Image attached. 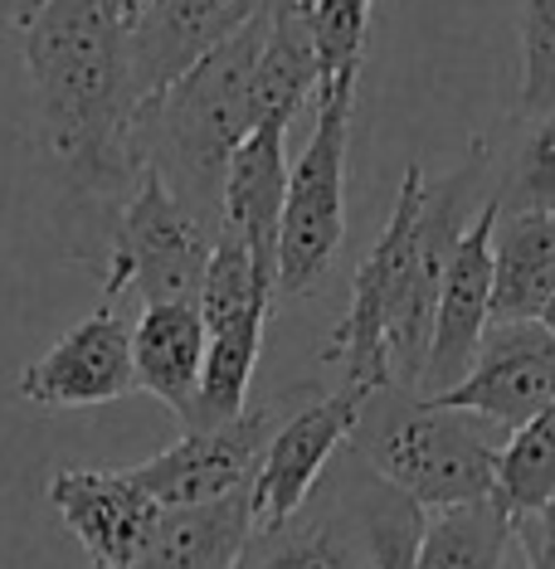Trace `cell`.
Masks as SVG:
<instances>
[{"label":"cell","instance_id":"d4e9b609","mask_svg":"<svg viewBox=\"0 0 555 569\" xmlns=\"http://www.w3.org/2000/svg\"><path fill=\"white\" fill-rule=\"evenodd\" d=\"M512 536L526 550V569H555V501L541 507L536 516H522L512 526Z\"/></svg>","mask_w":555,"mask_h":569},{"label":"cell","instance_id":"ffe728a7","mask_svg":"<svg viewBox=\"0 0 555 569\" xmlns=\"http://www.w3.org/2000/svg\"><path fill=\"white\" fill-rule=\"evenodd\" d=\"M512 540V521L493 497L434 511L424 516L419 569H502Z\"/></svg>","mask_w":555,"mask_h":569},{"label":"cell","instance_id":"d6986e66","mask_svg":"<svg viewBox=\"0 0 555 569\" xmlns=\"http://www.w3.org/2000/svg\"><path fill=\"white\" fill-rule=\"evenodd\" d=\"M268 312H274V307L258 302L249 312L205 327L210 331V346H205V370H200V390H196V405H190L186 433L229 423L249 409V385H254V370H258V351H264Z\"/></svg>","mask_w":555,"mask_h":569},{"label":"cell","instance_id":"e0dca14e","mask_svg":"<svg viewBox=\"0 0 555 569\" xmlns=\"http://www.w3.org/2000/svg\"><path fill=\"white\" fill-rule=\"evenodd\" d=\"M254 540L249 491H235L210 507H176L161 511L157 530L127 569H235Z\"/></svg>","mask_w":555,"mask_h":569},{"label":"cell","instance_id":"ac0fdd59","mask_svg":"<svg viewBox=\"0 0 555 569\" xmlns=\"http://www.w3.org/2000/svg\"><path fill=\"white\" fill-rule=\"evenodd\" d=\"M555 297V219L497 210L493 224V321H541Z\"/></svg>","mask_w":555,"mask_h":569},{"label":"cell","instance_id":"44dd1931","mask_svg":"<svg viewBox=\"0 0 555 569\" xmlns=\"http://www.w3.org/2000/svg\"><path fill=\"white\" fill-rule=\"evenodd\" d=\"M493 501L507 511L512 526L555 501V405L541 409L497 448Z\"/></svg>","mask_w":555,"mask_h":569},{"label":"cell","instance_id":"3957f363","mask_svg":"<svg viewBox=\"0 0 555 569\" xmlns=\"http://www.w3.org/2000/svg\"><path fill=\"white\" fill-rule=\"evenodd\" d=\"M351 452L424 511H448L493 497L497 448L473 429L468 413L438 409L434 399L399 390V385L366 395Z\"/></svg>","mask_w":555,"mask_h":569},{"label":"cell","instance_id":"83f0119b","mask_svg":"<svg viewBox=\"0 0 555 569\" xmlns=\"http://www.w3.org/2000/svg\"><path fill=\"white\" fill-rule=\"evenodd\" d=\"M541 321H546L551 336H555V297H551V307H546V317H541Z\"/></svg>","mask_w":555,"mask_h":569},{"label":"cell","instance_id":"9c48e42d","mask_svg":"<svg viewBox=\"0 0 555 569\" xmlns=\"http://www.w3.org/2000/svg\"><path fill=\"white\" fill-rule=\"evenodd\" d=\"M438 409L522 429L555 405V336L546 321H493L473 370L454 390L434 395Z\"/></svg>","mask_w":555,"mask_h":569},{"label":"cell","instance_id":"5bb4252c","mask_svg":"<svg viewBox=\"0 0 555 569\" xmlns=\"http://www.w3.org/2000/svg\"><path fill=\"white\" fill-rule=\"evenodd\" d=\"M288 118L258 122L225 171V229L254 253L258 273L278 278V229L288 200Z\"/></svg>","mask_w":555,"mask_h":569},{"label":"cell","instance_id":"7c38bea8","mask_svg":"<svg viewBox=\"0 0 555 569\" xmlns=\"http://www.w3.org/2000/svg\"><path fill=\"white\" fill-rule=\"evenodd\" d=\"M264 0H151L147 16L127 30V63H132L137 108L171 88L186 69L215 54L225 40L258 16Z\"/></svg>","mask_w":555,"mask_h":569},{"label":"cell","instance_id":"52a82bcc","mask_svg":"<svg viewBox=\"0 0 555 569\" xmlns=\"http://www.w3.org/2000/svg\"><path fill=\"white\" fill-rule=\"evenodd\" d=\"M293 405H298V390L244 409L239 419L215 423V429H190L180 443H171L166 452L137 462V468H127V472L137 477V487L147 491L161 511L210 507V501H225V497H235V491H249L258 477V462H264V452L274 443L278 423L288 419Z\"/></svg>","mask_w":555,"mask_h":569},{"label":"cell","instance_id":"484cf974","mask_svg":"<svg viewBox=\"0 0 555 569\" xmlns=\"http://www.w3.org/2000/svg\"><path fill=\"white\" fill-rule=\"evenodd\" d=\"M40 10L44 0H0V30H30Z\"/></svg>","mask_w":555,"mask_h":569},{"label":"cell","instance_id":"cb8c5ba5","mask_svg":"<svg viewBox=\"0 0 555 569\" xmlns=\"http://www.w3.org/2000/svg\"><path fill=\"white\" fill-rule=\"evenodd\" d=\"M555 108V0H522V88L516 122H532Z\"/></svg>","mask_w":555,"mask_h":569},{"label":"cell","instance_id":"603a6c76","mask_svg":"<svg viewBox=\"0 0 555 569\" xmlns=\"http://www.w3.org/2000/svg\"><path fill=\"white\" fill-rule=\"evenodd\" d=\"M370 6L376 0H307V34L317 59V98L356 88L360 59H366Z\"/></svg>","mask_w":555,"mask_h":569},{"label":"cell","instance_id":"9a60e30c","mask_svg":"<svg viewBox=\"0 0 555 569\" xmlns=\"http://www.w3.org/2000/svg\"><path fill=\"white\" fill-rule=\"evenodd\" d=\"M235 569H370V555L360 546V526L346 511L337 482L321 477L313 501L293 521L254 530Z\"/></svg>","mask_w":555,"mask_h":569},{"label":"cell","instance_id":"4fadbf2b","mask_svg":"<svg viewBox=\"0 0 555 569\" xmlns=\"http://www.w3.org/2000/svg\"><path fill=\"white\" fill-rule=\"evenodd\" d=\"M49 507L73 530L98 569H127L161 521V507L137 487L132 472L63 468L49 482Z\"/></svg>","mask_w":555,"mask_h":569},{"label":"cell","instance_id":"6da1fadb","mask_svg":"<svg viewBox=\"0 0 555 569\" xmlns=\"http://www.w3.org/2000/svg\"><path fill=\"white\" fill-rule=\"evenodd\" d=\"M313 98L317 59L307 34V0H264L235 40L141 102L127 127V151L141 171L161 176L180 210L219 239L229 157L258 122H293Z\"/></svg>","mask_w":555,"mask_h":569},{"label":"cell","instance_id":"ba28073f","mask_svg":"<svg viewBox=\"0 0 555 569\" xmlns=\"http://www.w3.org/2000/svg\"><path fill=\"white\" fill-rule=\"evenodd\" d=\"M360 405H366V390H356V385H341L331 395L298 390V405L278 423L274 443H268L249 487L254 530H274L283 521H293L313 501L321 477L331 472V458L341 452V443H351Z\"/></svg>","mask_w":555,"mask_h":569},{"label":"cell","instance_id":"4316f807","mask_svg":"<svg viewBox=\"0 0 555 569\" xmlns=\"http://www.w3.org/2000/svg\"><path fill=\"white\" fill-rule=\"evenodd\" d=\"M147 6H151V0H108V10L122 20V30H132V24L147 16Z\"/></svg>","mask_w":555,"mask_h":569},{"label":"cell","instance_id":"30bf717a","mask_svg":"<svg viewBox=\"0 0 555 569\" xmlns=\"http://www.w3.org/2000/svg\"><path fill=\"white\" fill-rule=\"evenodd\" d=\"M132 390V321L118 307H98L20 370V395L40 409H93Z\"/></svg>","mask_w":555,"mask_h":569},{"label":"cell","instance_id":"8fae6325","mask_svg":"<svg viewBox=\"0 0 555 569\" xmlns=\"http://www.w3.org/2000/svg\"><path fill=\"white\" fill-rule=\"evenodd\" d=\"M493 224H497V200L473 219V229L454 249V263L444 273L438 292L434 336H429V360H424L419 390L424 399L454 390L463 375L473 370L477 346L493 327Z\"/></svg>","mask_w":555,"mask_h":569},{"label":"cell","instance_id":"5b68a950","mask_svg":"<svg viewBox=\"0 0 555 569\" xmlns=\"http://www.w3.org/2000/svg\"><path fill=\"white\" fill-rule=\"evenodd\" d=\"M317 122L307 137V151L288 171V200H283L278 229V278L274 302H298L327 278L331 258L346 239V151H351V108L356 88L321 93Z\"/></svg>","mask_w":555,"mask_h":569},{"label":"cell","instance_id":"7402d4cb","mask_svg":"<svg viewBox=\"0 0 555 569\" xmlns=\"http://www.w3.org/2000/svg\"><path fill=\"white\" fill-rule=\"evenodd\" d=\"M512 127L522 137L512 141L507 157H497V176H493L497 210L502 214L532 210V214L555 219V108L532 122L512 118Z\"/></svg>","mask_w":555,"mask_h":569},{"label":"cell","instance_id":"8992f818","mask_svg":"<svg viewBox=\"0 0 555 569\" xmlns=\"http://www.w3.org/2000/svg\"><path fill=\"white\" fill-rule=\"evenodd\" d=\"M424 171L405 166V180L395 190V210L385 219L380 239L370 243L366 263L356 268L351 282V307L346 317L331 327V341L321 360L341 366V385L376 395L390 380V331L405 302V273H409V249H415V224H419V204H424Z\"/></svg>","mask_w":555,"mask_h":569},{"label":"cell","instance_id":"277c9868","mask_svg":"<svg viewBox=\"0 0 555 569\" xmlns=\"http://www.w3.org/2000/svg\"><path fill=\"white\" fill-rule=\"evenodd\" d=\"M215 234L180 210V200L161 186V176L141 171L132 196L118 204L102 243V297L108 307L127 297L141 307L200 302L210 273Z\"/></svg>","mask_w":555,"mask_h":569},{"label":"cell","instance_id":"2e32d148","mask_svg":"<svg viewBox=\"0 0 555 569\" xmlns=\"http://www.w3.org/2000/svg\"><path fill=\"white\" fill-rule=\"evenodd\" d=\"M205 331L200 302H161V307H141L132 321V370H137V390H147L151 399H161L180 423L190 419L200 390V370H205Z\"/></svg>","mask_w":555,"mask_h":569},{"label":"cell","instance_id":"7a4b0ae2","mask_svg":"<svg viewBox=\"0 0 555 569\" xmlns=\"http://www.w3.org/2000/svg\"><path fill=\"white\" fill-rule=\"evenodd\" d=\"M40 141L63 186V219L83 224V263H102L118 204L132 196L141 166L127 151L137 112L127 30L108 0H44L24 30Z\"/></svg>","mask_w":555,"mask_h":569}]
</instances>
